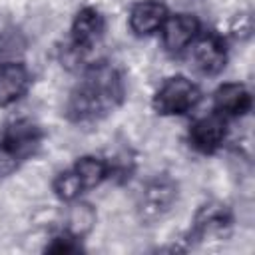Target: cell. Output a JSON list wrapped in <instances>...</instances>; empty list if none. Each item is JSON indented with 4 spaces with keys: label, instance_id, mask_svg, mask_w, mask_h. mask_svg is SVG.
Here are the masks:
<instances>
[{
    "label": "cell",
    "instance_id": "1",
    "mask_svg": "<svg viewBox=\"0 0 255 255\" xmlns=\"http://www.w3.org/2000/svg\"><path fill=\"white\" fill-rule=\"evenodd\" d=\"M124 100V80L106 62L90 64L68 100V118L74 122H94L114 112Z\"/></svg>",
    "mask_w": 255,
    "mask_h": 255
},
{
    "label": "cell",
    "instance_id": "2",
    "mask_svg": "<svg viewBox=\"0 0 255 255\" xmlns=\"http://www.w3.org/2000/svg\"><path fill=\"white\" fill-rule=\"evenodd\" d=\"M201 100L199 88L185 76L167 78L153 96V110L161 116H181L191 112Z\"/></svg>",
    "mask_w": 255,
    "mask_h": 255
},
{
    "label": "cell",
    "instance_id": "3",
    "mask_svg": "<svg viewBox=\"0 0 255 255\" xmlns=\"http://www.w3.org/2000/svg\"><path fill=\"white\" fill-rule=\"evenodd\" d=\"M40 141H42V131L36 124H32L30 120H16L6 126L0 145L20 163L36 153Z\"/></svg>",
    "mask_w": 255,
    "mask_h": 255
},
{
    "label": "cell",
    "instance_id": "4",
    "mask_svg": "<svg viewBox=\"0 0 255 255\" xmlns=\"http://www.w3.org/2000/svg\"><path fill=\"white\" fill-rule=\"evenodd\" d=\"M227 135V124L221 114H209L195 120L189 128L187 139L189 145L199 153H213L217 151Z\"/></svg>",
    "mask_w": 255,
    "mask_h": 255
},
{
    "label": "cell",
    "instance_id": "5",
    "mask_svg": "<svg viewBox=\"0 0 255 255\" xmlns=\"http://www.w3.org/2000/svg\"><path fill=\"white\" fill-rule=\"evenodd\" d=\"M159 32H161L163 48L169 54H179L195 42L199 34V20L193 14H185V12L173 14L165 18Z\"/></svg>",
    "mask_w": 255,
    "mask_h": 255
},
{
    "label": "cell",
    "instance_id": "6",
    "mask_svg": "<svg viewBox=\"0 0 255 255\" xmlns=\"http://www.w3.org/2000/svg\"><path fill=\"white\" fill-rule=\"evenodd\" d=\"M177 199V185L169 177H157L149 181L139 199V213L143 219L153 221L167 213Z\"/></svg>",
    "mask_w": 255,
    "mask_h": 255
},
{
    "label": "cell",
    "instance_id": "7",
    "mask_svg": "<svg viewBox=\"0 0 255 255\" xmlns=\"http://www.w3.org/2000/svg\"><path fill=\"white\" fill-rule=\"evenodd\" d=\"M189 48H191V62L201 74L213 76L225 68L227 52H225V44L219 36L207 34V36L195 38V42Z\"/></svg>",
    "mask_w": 255,
    "mask_h": 255
},
{
    "label": "cell",
    "instance_id": "8",
    "mask_svg": "<svg viewBox=\"0 0 255 255\" xmlns=\"http://www.w3.org/2000/svg\"><path fill=\"white\" fill-rule=\"evenodd\" d=\"M104 16L100 14V10L86 6L82 8L72 22V44L84 48V50H92L104 36Z\"/></svg>",
    "mask_w": 255,
    "mask_h": 255
},
{
    "label": "cell",
    "instance_id": "9",
    "mask_svg": "<svg viewBox=\"0 0 255 255\" xmlns=\"http://www.w3.org/2000/svg\"><path fill=\"white\" fill-rule=\"evenodd\" d=\"M167 16L169 14H167V8L163 2L139 0L129 10V28L137 36H149L163 26Z\"/></svg>",
    "mask_w": 255,
    "mask_h": 255
},
{
    "label": "cell",
    "instance_id": "10",
    "mask_svg": "<svg viewBox=\"0 0 255 255\" xmlns=\"http://www.w3.org/2000/svg\"><path fill=\"white\" fill-rule=\"evenodd\" d=\"M231 225V213L229 207L223 203H207L203 205L193 221V231L191 235L195 239H207V237H217L223 235Z\"/></svg>",
    "mask_w": 255,
    "mask_h": 255
},
{
    "label": "cell",
    "instance_id": "11",
    "mask_svg": "<svg viewBox=\"0 0 255 255\" xmlns=\"http://www.w3.org/2000/svg\"><path fill=\"white\" fill-rule=\"evenodd\" d=\"M30 88V72L20 62H6L0 66V106L18 102Z\"/></svg>",
    "mask_w": 255,
    "mask_h": 255
},
{
    "label": "cell",
    "instance_id": "12",
    "mask_svg": "<svg viewBox=\"0 0 255 255\" xmlns=\"http://www.w3.org/2000/svg\"><path fill=\"white\" fill-rule=\"evenodd\" d=\"M215 112L223 118L227 116H243L251 108V94L239 82H225L213 94Z\"/></svg>",
    "mask_w": 255,
    "mask_h": 255
},
{
    "label": "cell",
    "instance_id": "13",
    "mask_svg": "<svg viewBox=\"0 0 255 255\" xmlns=\"http://www.w3.org/2000/svg\"><path fill=\"white\" fill-rule=\"evenodd\" d=\"M96 225V211L90 203L84 201H70V207L64 217V231L76 239L86 237Z\"/></svg>",
    "mask_w": 255,
    "mask_h": 255
},
{
    "label": "cell",
    "instance_id": "14",
    "mask_svg": "<svg viewBox=\"0 0 255 255\" xmlns=\"http://www.w3.org/2000/svg\"><path fill=\"white\" fill-rule=\"evenodd\" d=\"M84 187L86 189H94L98 187L104 179L110 177V167H108V159H102V157H96V155H84L80 157L74 167H72Z\"/></svg>",
    "mask_w": 255,
    "mask_h": 255
},
{
    "label": "cell",
    "instance_id": "15",
    "mask_svg": "<svg viewBox=\"0 0 255 255\" xmlns=\"http://www.w3.org/2000/svg\"><path fill=\"white\" fill-rule=\"evenodd\" d=\"M54 191H56V195H58L62 201H68V203H70V201H74V199H78V197L82 195L84 187H82V183H80L76 171H74V169H68V171L60 173V175L54 179Z\"/></svg>",
    "mask_w": 255,
    "mask_h": 255
},
{
    "label": "cell",
    "instance_id": "16",
    "mask_svg": "<svg viewBox=\"0 0 255 255\" xmlns=\"http://www.w3.org/2000/svg\"><path fill=\"white\" fill-rule=\"evenodd\" d=\"M229 32H231V36L237 38V40H245V38H249L251 32H253V18H251V14H247V12L237 14V16L231 20Z\"/></svg>",
    "mask_w": 255,
    "mask_h": 255
},
{
    "label": "cell",
    "instance_id": "17",
    "mask_svg": "<svg viewBox=\"0 0 255 255\" xmlns=\"http://www.w3.org/2000/svg\"><path fill=\"white\" fill-rule=\"evenodd\" d=\"M48 251H52V253H76V251H80V239L62 231L60 235H56L52 239V243L48 245Z\"/></svg>",
    "mask_w": 255,
    "mask_h": 255
}]
</instances>
